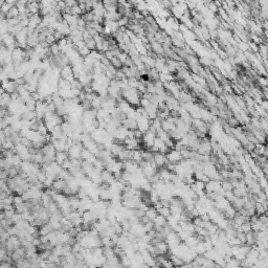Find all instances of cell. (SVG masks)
I'll list each match as a JSON object with an SVG mask.
<instances>
[{"label":"cell","instance_id":"6da1fadb","mask_svg":"<svg viewBox=\"0 0 268 268\" xmlns=\"http://www.w3.org/2000/svg\"><path fill=\"white\" fill-rule=\"evenodd\" d=\"M84 41H85L86 46H87L91 51L96 49V43H95V40L93 37H89L88 39H86V40H84Z\"/></svg>","mask_w":268,"mask_h":268}]
</instances>
